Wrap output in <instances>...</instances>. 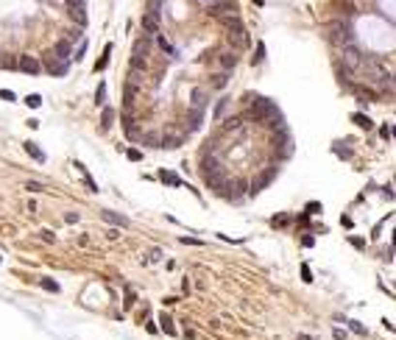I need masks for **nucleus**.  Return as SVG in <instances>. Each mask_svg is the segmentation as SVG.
I'll use <instances>...</instances> for the list:
<instances>
[{
  "label": "nucleus",
  "mask_w": 396,
  "mask_h": 340,
  "mask_svg": "<svg viewBox=\"0 0 396 340\" xmlns=\"http://www.w3.org/2000/svg\"><path fill=\"white\" fill-rule=\"evenodd\" d=\"M64 6H67V14L76 20L79 28L87 25V0H64Z\"/></svg>",
  "instance_id": "obj_1"
},
{
  "label": "nucleus",
  "mask_w": 396,
  "mask_h": 340,
  "mask_svg": "<svg viewBox=\"0 0 396 340\" xmlns=\"http://www.w3.org/2000/svg\"><path fill=\"white\" fill-rule=\"evenodd\" d=\"M17 67H20V73H25V76H39V73H42L39 59H34L31 53H23V56L17 59Z\"/></svg>",
  "instance_id": "obj_2"
},
{
  "label": "nucleus",
  "mask_w": 396,
  "mask_h": 340,
  "mask_svg": "<svg viewBox=\"0 0 396 340\" xmlns=\"http://www.w3.org/2000/svg\"><path fill=\"white\" fill-rule=\"evenodd\" d=\"M45 70H48V76L62 78V76H67V73H70V62H59V59H53L50 53H48V56H45Z\"/></svg>",
  "instance_id": "obj_3"
},
{
  "label": "nucleus",
  "mask_w": 396,
  "mask_h": 340,
  "mask_svg": "<svg viewBox=\"0 0 396 340\" xmlns=\"http://www.w3.org/2000/svg\"><path fill=\"white\" fill-rule=\"evenodd\" d=\"M50 56L59 59V62H70L73 59V42L70 39H59L56 45H53V50H50Z\"/></svg>",
  "instance_id": "obj_4"
},
{
  "label": "nucleus",
  "mask_w": 396,
  "mask_h": 340,
  "mask_svg": "<svg viewBox=\"0 0 396 340\" xmlns=\"http://www.w3.org/2000/svg\"><path fill=\"white\" fill-rule=\"evenodd\" d=\"M238 12V6L235 3H226V0H221V3H212V6H206V14H212V17H229V14Z\"/></svg>",
  "instance_id": "obj_5"
},
{
  "label": "nucleus",
  "mask_w": 396,
  "mask_h": 340,
  "mask_svg": "<svg viewBox=\"0 0 396 340\" xmlns=\"http://www.w3.org/2000/svg\"><path fill=\"white\" fill-rule=\"evenodd\" d=\"M140 25H143L145 36H157L159 34V14L145 12V14H143V20H140Z\"/></svg>",
  "instance_id": "obj_6"
},
{
  "label": "nucleus",
  "mask_w": 396,
  "mask_h": 340,
  "mask_svg": "<svg viewBox=\"0 0 396 340\" xmlns=\"http://www.w3.org/2000/svg\"><path fill=\"white\" fill-rule=\"evenodd\" d=\"M276 173H279V168H268V170H265L260 179L254 182V187H251V195H257V193L262 190V187H268V184H271L273 179H276Z\"/></svg>",
  "instance_id": "obj_7"
},
{
  "label": "nucleus",
  "mask_w": 396,
  "mask_h": 340,
  "mask_svg": "<svg viewBox=\"0 0 396 340\" xmlns=\"http://www.w3.org/2000/svg\"><path fill=\"white\" fill-rule=\"evenodd\" d=\"M101 217L106 220V223H112V226H117V229H126V226H128V217L117 215V212H112V209H103V212H101Z\"/></svg>",
  "instance_id": "obj_8"
},
{
  "label": "nucleus",
  "mask_w": 396,
  "mask_h": 340,
  "mask_svg": "<svg viewBox=\"0 0 396 340\" xmlns=\"http://www.w3.org/2000/svg\"><path fill=\"white\" fill-rule=\"evenodd\" d=\"M157 45H159V50H162V53H168V59H179V50L170 45V42H168V39H165L162 34H157Z\"/></svg>",
  "instance_id": "obj_9"
},
{
  "label": "nucleus",
  "mask_w": 396,
  "mask_h": 340,
  "mask_svg": "<svg viewBox=\"0 0 396 340\" xmlns=\"http://www.w3.org/2000/svg\"><path fill=\"white\" fill-rule=\"evenodd\" d=\"M112 50H114V45H112V42H109V45L103 47L101 59L95 62V73H101V70H106V64H109V59H112Z\"/></svg>",
  "instance_id": "obj_10"
},
{
  "label": "nucleus",
  "mask_w": 396,
  "mask_h": 340,
  "mask_svg": "<svg viewBox=\"0 0 396 340\" xmlns=\"http://www.w3.org/2000/svg\"><path fill=\"white\" fill-rule=\"evenodd\" d=\"M25 154H28V156H34L36 162H45V151H42V148L36 145V142H25Z\"/></svg>",
  "instance_id": "obj_11"
},
{
  "label": "nucleus",
  "mask_w": 396,
  "mask_h": 340,
  "mask_svg": "<svg viewBox=\"0 0 396 340\" xmlns=\"http://www.w3.org/2000/svg\"><path fill=\"white\" fill-rule=\"evenodd\" d=\"M218 59H221V64L226 70H235V64H238V53H235V50H223Z\"/></svg>",
  "instance_id": "obj_12"
},
{
  "label": "nucleus",
  "mask_w": 396,
  "mask_h": 340,
  "mask_svg": "<svg viewBox=\"0 0 396 340\" xmlns=\"http://www.w3.org/2000/svg\"><path fill=\"white\" fill-rule=\"evenodd\" d=\"M114 123V109L112 106H103V112H101V128L106 131V128H112Z\"/></svg>",
  "instance_id": "obj_13"
},
{
  "label": "nucleus",
  "mask_w": 396,
  "mask_h": 340,
  "mask_svg": "<svg viewBox=\"0 0 396 340\" xmlns=\"http://www.w3.org/2000/svg\"><path fill=\"white\" fill-rule=\"evenodd\" d=\"M201 123H204V109H192L190 112V131H195V128H201Z\"/></svg>",
  "instance_id": "obj_14"
},
{
  "label": "nucleus",
  "mask_w": 396,
  "mask_h": 340,
  "mask_svg": "<svg viewBox=\"0 0 396 340\" xmlns=\"http://www.w3.org/2000/svg\"><path fill=\"white\" fill-rule=\"evenodd\" d=\"M159 329H162L165 335H176V326H173V318L162 312V315H159Z\"/></svg>",
  "instance_id": "obj_15"
},
{
  "label": "nucleus",
  "mask_w": 396,
  "mask_h": 340,
  "mask_svg": "<svg viewBox=\"0 0 396 340\" xmlns=\"http://www.w3.org/2000/svg\"><path fill=\"white\" fill-rule=\"evenodd\" d=\"M192 109H204L206 106V90H192Z\"/></svg>",
  "instance_id": "obj_16"
},
{
  "label": "nucleus",
  "mask_w": 396,
  "mask_h": 340,
  "mask_svg": "<svg viewBox=\"0 0 396 340\" xmlns=\"http://www.w3.org/2000/svg\"><path fill=\"white\" fill-rule=\"evenodd\" d=\"M159 179H162V182H168L170 187H181V179L176 176V173H170V170H159Z\"/></svg>",
  "instance_id": "obj_17"
},
{
  "label": "nucleus",
  "mask_w": 396,
  "mask_h": 340,
  "mask_svg": "<svg viewBox=\"0 0 396 340\" xmlns=\"http://www.w3.org/2000/svg\"><path fill=\"white\" fill-rule=\"evenodd\" d=\"M351 120L360 125V128H371V125H374L371 120H368V114H363V112H354V114H351Z\"/></svg>",
  "instance_id": "obj_18"
},
{
  "label": "nucleus",
  "mask_w": 396,
  "mask_h": 340,
  "mask_svg": "<svg viewBox=\"0 0 396 340\" xmlns=\"http://www.w3.org/2000/svg\"><path fill=\"white\" fill-rule=\"evenodd\" d=\"M226 109H229V98H221V101L215 103V112H212V117H215V120H221Z\"/></svg>",
  "instance_id": "obj_19"
},
{
  "label": "nucleus",
  "mask_w": 396,
  "mask_h": 340,
  "mask_svg": "<svg viewBox=\"0 0 396 340\" xmlns=\"http://www.w3.org/2000/svg\"><path fill=\"white\" fill-rule=\"evenodd\" d=\"M251 62H254V64H262V62H265V42H257V50H254Z\"/></svg>",
  "instance_id": "obj_20"
},
{
  "label": "nucleus",
  "mask_w": 396,
  "mask_h": 340,
  "mask_svg": "<svg viewBox=\"0 0 396 340\" xmlns=\"http://www.w3.org/2000/svg\"><path fill=\"white\" fill-rule=\"evenodd\" d=\"M95 103L98 106H106V81L98 84V92H95Z\"/></svg>",
  "instance_id": "obj_21"
},
{
  "label": "nucleus",
  "mask_w": 396,
  "mask_h": 340,
  "mask_svg": "<svg viewBox=\"0 0 396 340\" xmlns=\"http://www.w3.org/2000/svg\"><path fill=\"white\" fill-rule=\"evenodd\" d=\"M148 47H151V42H148V39H140V42L134 45V53H137V56H145L148 59Z\"/></svg>",
  "instance_id": "obj_22"
},
{
  "label": "nucleus",
  "mask_w": 396,
  "mask_h": 340,
  "mask_svg": "<svg viewBox=\"0 0 396 340\" xmlns=\"http://www.w3.org/2000/svg\"><path fill=\"white\" fill-rule=\"evenodd\" d=\"M151 14H162V0H148V6H145Z\"/></svg>",
  "instance_id": "obj_23"
},
{
  "label": "nucleus",
  "mask_w": 396,
  "mask_h": 340,
  "mask_svg": "<svg viewBox=\"0 0 396 340\" xmlns=\"http://www.w3.org/2000/svg\"><path fill=\"white\" fill-rule=\"evenodd\" d=\"M25 103H28L31 109H39V106H42V95H28V98H25Z\"/></svg>",
  "instance_id": "obj_24"
},
{
  "label": "nucleus",
  "mask_w": 396,
  "mask_h": 340,
  "mask_svg": "<svg viewBox=\"0 0 396 340\" xmlns=\"http://www.w3.org/2000/svg\"><path fill=\"white\" fill-rule=\"evenodd\" d=\"M343 321H346V324L351 326V332H354V335H365V326H363V324H357V321H349V318H343Z\"/></svg>",
  "instance_id": "obj_25"
},
{
  "label": "nucleus",
  "mask_w": 396,
  "mask_h": 340,
  "mask_svg": "<svg viewBox=\"0 0 396 340\" xmlns=\"http://www.w3.org/2000/svg\"><path fill=\"white\" fill-rule=\"evenodd\" d=\"M181 145V137H168V139H162V148H179Z\"/></svg>",
  "instance_id": "obj_26"
},
{
  "label": "nucleus",
  "mask_w": 396,
  "mask_h": 340,
  "mask_svg": "<svg viewBox=\"0 0 396 340\" xmlns=\"http://www.w3.org/2000/svg\"><path fill=\"white\" fill-rule=\"evenodd\" d=\"M39 284H42L45 290H50V293H59V284L53 282V279H39Z\"/></svg>",
  "instance_id": "obj_27"
},
{
  "label": "nucleus",
  "mask_w": 396,
  "mask_h": 340,
  "mask_svg": "<svg viewBox=\"0 0 396 340\" xmlns=\"http://www.w3.org/2000/svg\"><path fill=\"white\" fill-rule=\"evenodd\" d=\"M131 67H134V70H145V56H137V53H134V56H131Z\"/></svg>",
  "instance_id": "obj_28"
},
{
  "label": "nucleus",
  "mask_w": 396,
  "mask_h": 340,
  "mask_svg": "<svg viewBox=\"0 0 396 340\" xmlns=\"http://www.w3.org/2000/svg\"><path fill=\"white\" fill-rule=\"evenodd\" d=\"M25 190H28V193H42L45 187H42L39 182H25Z\"/></svg>",
  "instance_id": "obj_29"
},
{
  "label": "nucleus",
  "mask_w": 396,
  "mask_h": 340,
  "mask_svg": "<svg viewBox=\"0 0 396 340\" xmlns=\"http://www.w3.org/2000/svg\"><path fill=\"white\" fill-rule=\"evenodd\" d=\"M321 209H324V206L318 204V201H310V204H307V215H318Z\"/></svg>",
  "instance_id": "obj_30"
},
{
  "label": "nucleus",
  "mask_w": 396,
  "mask_h": 340,
  "mask_svg": "<svg viewBox=\"0 0 396 340\" xmlns=\"http://www.w3.org/2000/svg\"><path fill=\"white\" fill-rule=\"evenodd\" d=\"M380 137H382V139H391V137H394V125H382V128H380Z\"/></svg>",
  "instance_id": "obj_31"
},
{
  "label": "nucleus",
  "mask_w": 396,
  "mask_h": 340,
  "mask_svg": "<svg viewBox=\"0 0 396 340\" xmlns=\"http://www.w3.org/2000/svg\"><path fill=\"white\" fill-rule=\"evenodd\" d=\"M126 156L131 159V162H140V159H143V154H140L137 148H128V151H126Z\"/></svg>",
  "instance_id": "obj_32"
},
{
  "label": "nucleus",
  "mask_w": 396,
  "mask_h": 340,
  "mask_svg": "<svg viewBox=\"0 0 396 340\" xmlns=\"http://www.w3.org/2000/svg\"><path fill=\"white\" fill-rule=\"evenodd\" d=\"M349 243L354 246V248H365V240H363V237H357V234H351V237H349Z\"/></svg>",
  "instance_id": "obj_33"
},
{
  "label": "nucleus",
  "mask_w": 396,
  "mask_h": 340,
  "mask_svg": "<svg viewBox=\"0 0 396 340\" xmlns=\"http://www.w3.org/2000/svg\"><path fill=\"white\" fill-rule=\"evenodd\" d=\"M0 98H3V101H9V103H12V101H17V95H14L12 90H0Z\"/></svg>",
  "instance_id": "obj_34"
},
{
  "label": "nucleus",
  "mask_w": 396,
  "mask_h": 340,
  "mask_svg": "<svg viewBox=\"0 0 396 340\" xmlns=\"http://www.w3.org/2000/svg\"><path fill=\"white\" fill-rule=\"evenodd\" d=\"M84 184H87V187H90L92 193H98V184L92 182V176H90V173H84Z\"/></svg>",
  "instance_id": "obj_35"
},
{
  "label": "nucleus",
  "mask_w": 396,
  "mask_h": 340,
  "mask_svg": "<svg viewBox=\"0 0 396 340\" xmlns=\"http://www.w3.org/2000/svg\"><path fill=\"white\" fill-rule=\"evenodd\" d=\"M301 279H304V282H313V271H310V265H301Z\"/></svg>",
  "instance_id": "obj_36"
},
{
  "label": "nucleus",
  "mask_w": 396,
  "mask_h": 340,
  "mask_svg": "<svg viewBox=\"0 0 396 340\" xmlns=\"http://www.w3.org/2000/svg\"><path fill=\"white\" fill-rule=\"evenodd\" d=\"M226 81H229V73H221V76L212 81V84H215V87H226Z\"/></svg>",
  "instance_id": "obj_37"
},
{
  "label": "nucleus",
  "mask_w": 396,
  "mask_h": 340,
  "mask_svg": "<svg viewBox=\"0 0 396 340\" xmlns=\"http://www.w3.org/2000/svg\"><path fill=\"white\" fill-rule=\"evenodd\" d=\"M67 39L70 42H73V39H84V31H81V28H73V31L67 34Z\"/></svg>",
  "instance_id": "obj_38"
},
{
  "label": "nucleus",
  "mask_w": 396,
  "mask_h": 340,
  "mask_svg": "<svg viewBox=\"0 0 396 340\" xmlns=\"http://www.w3.org/2000/svg\"><path fill=\"white\" fill-rule=\"evenodd\" d=\"M313 243H316V237H313V234H304V237H301V246H307V248H310Z\"/></svg>",
  "instance_id": "obj_39"
},
{
  "label": "nucleus",
  "mask_w": 396,
  "mask_h": 340,
  "mask_svg": "<svg viewBox=\"0 0 396 340\" xmlns=\"http://www.w3.org/2000/svg\"><path fill=\"white\" fill-rule=\"evenodd\" d=\"M240 125V117H229L226 120V128H238Z\"/></svg>",
  "instance_id": "obj_40"
},
{
  "label": "nucleus",
  "mask_w": 396,
  "mask_h": 340,
  "mask_svg": "<svg viewBox=\"0 0 396 340\" xmlns=\"http://www.w3.org/2000/svg\"><path fill=\"white\" fill-rule=\"evenodd\" d=\"M181 243H187V246H201V240H195V237H181Z\"/></svg>",
  "instance_id": "obj_41"
},
{
  "label": "nucleus",
  "mask_w": 396,
  "mask_h": 340,
  "mask_svg": "<svg viewBox=\"0 0 396 340\" xmlns=\"http://www.w3.org/2000/svg\"><path fill=\"white\" fill-rule=\"evenodd\" d=\"M42 240H45V243H53V240H56V234H53V232H42Z\"/></svg>",
  "instance_id": "obj_42"
},
{
  "label": "nucleus",
  "mask_w": 396,
  "mask_h": 340,
  "mask_svg": "<svg viewBox=\"0 0 396 340\" xmlns=\"http://www.w3.org/2000/svg\"><path fill=\"white\" fill-rule=\"evenodd\" d=\"M64 220H67V223H76V220H79V215H76V212H67V215H64Z\"/></svg>",
  "instance_id": "obj_43"
},
{
  "label": "nucleus",
  "mask_w": 396,
  "mask_h": 340,
  "mask_svg": "<svg viewBox=\"0 0 396 340\" xmlns=\"http://www.w3.org/2000/svg\"><path fill=\"white\" fill-rule=\"evenodd\" d=\"M332 335H335V340H343V338H346V332H343V329H335Z\"/></svg>",
  "instance_id": "obj_44"
},
{
  "label": "nucleus",
  "mask_w": 396,
  "mask_h": 340,
  "mask_svg": "<svg viewBox=\"0 0 396 340\" xmlns=\"http://www.w3.org/2000/svg\"><path fill=\"white\" fill-rule=\"evenodd\" d=\"M212 3H221V0H201V6H204V9H206V6H212Z\"/></svg>",
  "instance_id": "obj_45"
},
{
  "label": "nucleus",
  "mask_w": 396,
  "mask_h": 340,
  "mask_svg": "<svg viewBox=\"0 0 396 340\" xmlns=\"http://www.w3.org/2000/svg\"><path fill=\"white\" fill-rule=\"evenodd\" d=\"M299 340H313V338H310V335H299Z\"/></svg>",
  "instance_id": "obj_46"
},
{
  "label": "nucleus",
  "mask_w": 396,
  "mask_h": 340,
  "mask_svg": "<svg viewBox=\"0 0 396 340\" xmlns=\"http://www.w3.org/2000/svg\"><path fill=\"white\" fill-rule=\"evenodd\" d=\"M254 3H257V6H265V0H254Z\"/></svg>",
  "instance_id": "obj_47"
}]
</instances>
